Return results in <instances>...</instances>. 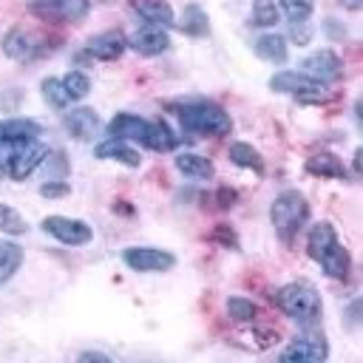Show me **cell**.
Listing matches in <instances>:
<instances>
[{
	"mask_svg": "<svg viewBox=\"0 0 363 363\" xmlns=\"http://www.w3.org/2000/svg\"><path fill=\"white\" fill-rule=\"evenodd\" d=\"M272 301L278 303V309L295 320L298 326H315L323 315V303H320V295L318 289L309 284V281H292V284H284L281 289H275Z\"/></svg>",
	"mask_w": 363,
	"mask_h": 363,
	"instance_id": "cell-1",
	"label": "cell"
},
{
	"mask_svg": "<svg viewBox=\"0 0 363 363\" xmlns=\"http://www.w3.org/2000/svg\"><path fill=\"white\" fill-rule=\"evenodd\" d=\"M176 116L182 122L184 130L190 133H207V136H227L233 122L227 116L224 108H218L216 102L207 99H193L184 105H176Z\"/></svg>",
	"mask_w": 363,
	"mask_h": 363,
	"instance_id": "cell-2",
	"label": "cell"
},
{
	"mask_svg": "<svg viewBox=\"0 0 363 363\" xmlns=\"http://www.w3.org/2000/svg\"><path fill=\"white\" fill-rule=\"evenodd\" d=\"M306 218H309V204H306L303 193H298V190H284L269 204V221H272L275 233L281 235V241H286V244L298 235V230L306 224Z\"/></svg>",
	"mask_w": 363,
	"mask_h": 363,
	"instance_id": "cell-3",
	"label": "cell"
},
{
	"mask_svg": "<svg viewBox=\"0 0 363 363\" xmlns=\"http://www.w3.org/2000/svg\"><path fill=\"white\" fill-rule=\"evenodd\" d=\"M0 153H3V170L11 179H26L34 173V167H40L48 156V147L37 139H26V142H0Z\"/></svg>",
	"mask_w": 363,
	"mask_h": 363,
	"instance_id": "cell-4",
	"label": "cell"
},
{
	"mask_svg": "<svg viewBox=\"0 0 363 363\" xmlns=\"http://www.w3.org/2000/svg\"><path fill=\"white\" fill-rule=\"evenodd\" d=\"M329 357V343L323 332H315V326H306L303 335H295L289 346L281 352V363H323Z\"/></svg>",
	"mask_w": 363,
	"mask_h": 363,
	"instance_id": "cell-5",
	"label": "cell"
},
{
	"mask_svg": "<svg viewBox=\"0 0 363 363\" xmlns=\"http://www.w3.org/2000/svg\"><path fill=\"white\" fill-rule=\"evenodd\" d=\"M269 88L278 91V94H295L301 102H326V99H332V94L320 82L309 79L301 71H278L275 77H269Z\"/></svg>",
	"mask_w": 363,
	"mask_h": 363,
	"instance_id": "cell-6",
	"label": "cell"
},
{
	"mask_svg": "<svg viewBox=\"0 0 363 363\" xmlns=\"http://www.w3.org/2000/svg\"><path fill=\"white\" fill-rule=\"evenodd\" d=\"M88 0H31V11L48 23H77L88 14Z\"/></svg>",
	"mask_w": 363,
	"mask_h": 363,
	"instance_id": "cell-7",
	"label": "cell"
},
{
	"mask_svg": "<svg viewBox=\"0 0 363 363\" xmlns=\"http://www.w3.org/2000/svg\"><path fill=\"white\" fill-rule=\"evenodd\" d=\"M301 74H306L309 79H315L320 85H329L343 77V60L332 48H320L301 62Z\"/></svg>",
	"mask_w": 363,
	"mask_h": 363,
	"instance_id": "cell-8",
	"label": "cell"
},
{
	"mask_svg": "<svg viewBox=\"0 0 363 363\" xmlns=\"http://www.w3.org/2000/svg\"><path fill=\"white\" fill-rule=\"evenodd\" d=\"M43 230L48 235H54L57 241L71 244V247H82V244H88L94 238V230L82 218H68V216H48V218H43Z\"/></svg>",
	"mask_w": 363,
	"mask_h": 363,
	"instance_id": "cell-9",
	"label": "cell"
},
{
	"mask_svg": "<svg viewBox=\"0 0 363 363\" xmlns=\"http://www.w3.org/2000/svg\"><path fill=\"white\" fill-rule=\"evenodd\" d=\"M125 264L136 272H164L176 264V255L167 250H156V247H128L122 252Z\"/></svg>",
	"mask_w": 363,
	"mask_h": 363,
	"instance_id": "cell-10",
	"label": "cell"
},
{
	"mask_svg": "<svg viewBox=\"0 0 363 363\" xmlns=\"http://www.w3.org/2000/svg\"><path fill=\"white\" fill-rule=\"evenodd\" d=\"M62 125L77 142H88L99 128V116L94 108H71L68 113H62Z\"/></svg>",
	"mask_w": 363,
	"mask_h": 363,
	"instance_id": "cell-11",
	"label": "cell"
},
{
	"mask_svg": "<svg viewBox=\"0 0 363 363\" xmlns=\"http://www.w3.org/2000/svg\"><path fill=\"white\" fill-rule=\"evenodd\" d=\"M147 128L150 122L136 116V113H116L111 122H108V136L113 139H130V142H147Z\"/></svg>",
	"mask_w": 363,
	"mask_h": 363,
	"instance_id": "cell-12",
	"label": "cell"
},
{
	"mask_svg": "<svg viewBox=\"0 0 363 363\" xmlns=\"http://www.w3.org/2000/svg\"><path fill=\"white\" fill-rule=\"evenodd\" d=\"M136 54H142V57H156V54H164L167 48H170V37L164 34V28H159V26H145V28H139L133 37H130V43H128Z\"/></svg>",
	"mask_w": 363,
	"mask_h": 363,
	"instance_id": "cell-13",
	"label": "cell"
},
{
	"mask_svg": "<svg viewBox=\"0 0 363 363\" xmlns=\"http://www.w3.org/2000/svg\"><path fill=\"white\" fill-rule=\"evenodd\" d=\"M125 48H128V40H125L122 31H102V34H96L88 43V54L96 57V60H102V62L119 60L125 54Z\"/></svg>",
	"mask_w": 363,
	"mask_h": 363,
	"instance_id": "cell-14",
	"label": "cell"
},
{
	"mask_svg": "<svg viewBox=\"0 0 363 363\" xmlns=\"http://www.w3.org/2000/svg\"><path fill=\"white\" fill-rule=\"evenodd\" d=\"M130 6L150 26H159V28L176 26V17H173V9L167 0H130Z\"/></svg>",
	"mask_w": 363,
	"mask_h": 363,
	"instance_id": "cell-15",
	"label": "cell"
},
{
	"mask_svg": "<svg viewBox=\"0 0 363 363\" xmlns=\"http://www.w3.org/2000/svg\"><path fill=\"white\" fill-rule=\"evenodd\" d=\"M94 153H96V159H113V162H122L125 167H139L142 164V159H139V153L125 142V139H105V142H99L96 147H94Z\"/></svg>",
	"mask_w": 363,
	"mask_h": 363,
	"instance_id": "cell-16",
	"label": "cell"
},
{
	"mask_svg": "<svg viewBox=\"0 0 363 363\" xmlns=\"http://www.w3.org/2000/svg\"><path fill=\"white\" fill-rule=\"evenodd\" d=\"M252 51H255L261 60L272 62V65H284V62H286V54H289V51H286V40H284L281 34H275V31L261 34V37L255 40Z\"/></svg>",
	"mask_w": 363,
	"mask_h": 363,
	"instance_id": "cell-17",
	"label": "cell"
},
{
	"mask_svg": "<svg viewBox=\"0 0 363 363\" xmlns=\"http://www.w3.org/2000/svg\"><path fill=\"white\" fill-rule=\"evenodd\" d=\"M173 164H176V170L179 173H184L187 179H213V173H216V167H213V162L207 159V156H199V153H179L176 159H173Z\"/></svg>",
	"mask_w": 363,
	"mask_h": 363,
	"instance_id": "cell-18",
	"label": "cell"
},
{
	"mask_svg": "<svg viewBox=\"0 0 363 363\" xmlns=\"http://www.w3.org/2000/svg\"><path fill=\"white\" fill-rule=\"evenodd\" d=\"M306 170L312 176H323V179H346V167L335 153H315L306 159Z\"/></svg>",
	"mask_w": 363,
	"mask_h": 363,
	"instance_id": "cell-19",
	"label": "cell"
},
{
	"mask_svg": "<svg viewBox=\"0 0 363 363\" xmlns=\"http://www.w3.org/2000/svg\"><path fill=\"white\" fill-rule=\"evenodd\" d=\"M40 122L34 119H6L0 122V142H26L40 136Z\"/></svg>",
	"mask_w": 363,
	"mask_h": 363,
	"instance_id": "cell-20",
	"label": "cell"
},
{
	"mask_svg": "<svg viewBox=\"0 0 363 363\" xmlns=\"http://www.w3.org/2000/svg\"><path fill=\"white\" fill-rule=\"evenodd\" d=\"M318 264L323 267V272H326L329 278H346V275H349V252H346V247H343L340 241H335V244L318 258Z\"/></svg>",
	"mask_w": 363,
	"mask_h": 363,
	"instance_id": "cell-21",
	"label": "cell"
},
{
	"mask_svg": "<svg viewBox=\"0 0 363 363\" xmlns=\"http://www.w3.org/2000/svg\"><path fill=\"white\" fill-rule=\"evenodd\" d=\"M337 241V233H335V227L329 224V221H318L312 230H309V235H306V250H309V255L318 261L332 244Z\"/></svg>",
	"mask_w": 363,
	"mask_h": 363,
	"instance_id": "cell-22",
	"label": "cell"
},
{
	"mask_svg": "<svg viewBox=\"0 0 363 363\" xmlns=\"http://www.w3.org/2000/svg\"><path fill=\"white\" fill-rule=\"evenodd\" d=\"M184 34H190V37H204L207 31H210V20H207V11L201 9V6H196V3H190V6H184V11H182V20L176 23Z\"/></svg>",
	"mask_w": 363,
	"mask_h": 363,
	"instance_id": "cell-23",
	"label": "cell"
},
{
	"mask_svg": "<svg viewBox=\"0 0 363 363\" xmlns=\"http://www.w3.org/2000/svg\"><path fill=\"white\" fill-rule=\"evenodd\" d=\"M3 51L11 57V60H28L34 54V45H31V37L23 31V28H11L6 37H3Z\"/></svg>",
	"mask_w": 363,
	"mask_h": 363,
	"instance_id": "cell-24",
	"label": "cell"
},
{
	"mask_svg": "<svg viewBox=\"0 0 363 363\" xmlns=\"http://www.w3.org/2000/svg\"><path fill=\"white\" fill-rule=\"evenodd\" d=\"M145 147L159 150V153H164V150H173V147H176V136H173V130L167 128V122H162V119H153V122H150Z\"/></svg>",
	"mask_w": 363,
	"mask_h": 363,
	"instance_id": "cell-25",
	"label": "cell"
},
{
	"mask_svg": "<svg viewBox=\"0 0 363 363\" xmlns=\"http://www.w3.org/2000/svg\"><path fill=\"white\" fill-rule=\"evenodd\" d=\"M230 162H233V164H238V167L255 170V173H261V170H264L261 153H258L252 145H247V142H233V145H230Z\"/></svg>",
	"mask_w": 363,
	"mask_h": 363,
	"instance_id": "cell-26",
	"label": "cell"
},
{
	"mask_svg": "<svg viewBox=\"0 0 363 363\" xmlns=\"http://www.w3.org/2000/svg\"><path fill=\"white\" fill-rule=\"evenodd\" d=\"M281 20V11L272 0H255L252 3V11H250V23L258 26V28H269Z\"/></svg>",
	"mask_w": 363,
	"mask_h": 363,
	"instance_id": "cell-27",
	"label": "cell"
},
{
	"mask_svg": "<svg viewBox=\"0 0 363 363\" xmlns=\"http://www.w3.org/2000/svg\"><path fill=\"white\" fill-rule=\"evenodd\" d=\"M43 96H45V102H48V105H54V108H65V105L71 102V96H68V91H65L62 79H57V77L43 79Z\"/></svg>",
	"mask_w": 363,
	"mask_h": 363,
	"instance_id": "cell-28",
	"label": "cell"
},
{
	"mask_svg": "<svg viewBox=\"0 0 363 363\" xmlns=\"http://www.w3.org/2000/svg\"><path fill=\"white\" fill-rule=\"evenodd\" d=\"M0 233H9V235L26 233V218H23L14 207H9V204H3V201H0Z\"/></svg>",
	"mask_w": 363,
	"mask_h": 363,
	"instance_id": "cell-29",
	"label": "cell"
},
{
	"mask_svg": "<svg viewBox=\"0 0 363 363\" xmlns=\"http://www.w3.org/2000/svg\"><path fill=\"white\" fill-rule=\"evenodd\" d=\"M62 85H65L71 102H74V99H85L88 91H91V79H88L82 71H71V74H65V77H62Z\"/></svg>",
	"mask_w": 363,
	"mask_h": 363,
	"instance_id": "cell-30",
	"label": "cell"
},
{
	"mask_svg": "<svg viewBox=\"0 0 363 363\" xmlns=\"http://www.w3.org/2000/svg\"><path fill=\"white\" fill-rule=\"evenodd\" d=\"M227 312H230V318H233V320L247 323V320H252V318L258 315V306H255L252 301H247V298L235 295V298H230V301H227Z\"/></svg>",
	"mask_w": 363,
	"mask_h": 363,
	"instance_id": "cell-31",
	"label": "cell"
},
{
	"mask_svg": "<svg viewBox=\"0 0 363 363\" xmlns=\"http://www.w3.org/2000/svg\"><path fill=\"white\" fill-rule=\"evenodd\" d=\"M281 9L292 23H306L315 9V0H281Z\"/></svg>",
	"mask_w": 363,
	"mask_h": 363,
	"instance_id": "cell-32",
	"label": "cell"
},
{
	"mask_svg": "<svg viewBox=\"0 0 363 363\" xmlns=\"http://www.w3.org/2000/svg\"><path fill=\"white\" fill-rule=\"evenodd\" d=\"M23 261V252L17 244H3V261H0V284L11 278V272L20 267Z\"/></svg>",
	"mask_w": 363,
	"mask_h": 363,
	"instance_id": "cell-33",
	"label": "cell"
},
{
	"mask_svg": "<svg viewBox=\"0 0 363 363\" xmlns=\"http://www.w3.org/2000/svg\"><path fill=\"white\" fill-rule=\"evenodd\" d=\"M68 190H71L68 182H48V184L40 187V196H45V199H57V196H65Z\"/></svg>",
	"mask_w": 363,
	"mask_h": 363,
	"instance_id": "cell-34",
	"label": "cell"
},
{
	"mask_svg": "<svg viewBox=\"0 0 363 363\" xmlns=\"http://www.w3.org/2000/svg\"><path fill=\"white\" fill-rule=\"evenodd\" d=\"M79 360H82V363H91V360H96V363H111V357L102 354V352H82Z\"/></svg>",
	"mask_w": 363,
	"mask_h": 363,
	"instance_id": "cell-35",
	"label": "cell"
},
{
	"mask_svg": "<svg viewBox=\"0 0 363 363\" xmlns=\"http://www.w3.org/2000/svg\"><path fill=\"white\" fill-rule=\"evenodd\" d=\"M354 176H360V150H354Z\"/></svg>",
	"mask_w": 363,
	"mask_h": 363,
	"instance_id": "cell-36",
	"label": "cell"
},
{
	"mask_svg": "<svg viewBox=\"0 0 363 363\" xmlns=\"http://www.w3.org/2000/svg\"><path fill=\"white\" fill-rule=\"evenodd\" d=\"M346 9H360V0H340Z\"/></svg>",
	"mask_w": 363,
	"mask_h": 363,
	"instance_id": "cell-37",
	"label": "cell"
},
{
	"mask_svg": "<svg viewBox=\"0 0 363 363\" xmlns=\"http://www.w3.org/2000/svg\"><path fill=\"white\" fill-rule=\"evenodd\" d=\"M0 261H3V244H0Z\"/></svg>",
	"mask_w": 363,
	"mask_h": 363,
	"instance_id": "cell-38",
	"label": "cell"
}]
</instances>
